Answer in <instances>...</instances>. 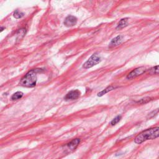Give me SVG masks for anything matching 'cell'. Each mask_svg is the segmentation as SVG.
<instances>
[{"instance_id": "cell-17", "label": "cell", "mask_w": 159, "mask_h": 159, "mask_svg": "<svg viewBox=\"0 0 159 159\" xmlns=\"http://www.w3.org/2000/svg\"><path fill=\"white\" fill-rule=\"evenodd\" d=\"M4 29V27H0V32H2Z\"/></svg>"}, {"instance_id": "cell-13", "label": "cell", "mask_w": 159, "mask_h": 159, "mask_svg": "<svg viewBox=\"0 0 159 159\" xmlns=\"http://www.w3.org/2000/svg\"><path fill=\"white\" fill-rule=\"evenodd\" d=\"M13 16L16 19H20L23 17L24 14L23 13H21V11H19L16 10L13 14Z\"/></svg>"}, {"instance_id": "cell-10", "label": "cell", "mask_w": 159, "mask_h": 159, "mask_svg": "<svg viewBox=\"0 0 159 159\" xmlns=\"http://www.w3.org/2000/svg\"><path fill=\"white\" fill-rule=\"evenodd\" d=\"M23 96V93L21 92V91H18L12 95L11 96V100L14 101V100H18Z\"/></svg>"}, {"instance_id": "cell-7", "label": "cell", "mask_w": 159, "mask_h": 159, "mask_svg": "<svg viewBox=\"0 0 159 159\" xmlns=\"http://www.w3.org/2000/svg\"><path fill=\"white\" fill-rule=\"evenodd\" d=\"M80 139H73L67 144V147L70 151H73L76 149V147H78V144H80Z\"/></svg>"}, {"instance_id": "cell-12", "label": "cell", "mask_w": 159, "mask_h": 159, "mask_svg": "<svg viewBox=\"0 0 159 159\" xmlns=\"http://www.w3.org/2000/svg\"><path fill=\"white\" fill-rule=\"evenodd\" d=\"M149 72L150 74H152V75H158V72H159L158 66V65H157V66L150 68L149 70Z\"/></svg>"}, {"instance_id": "cell-6", "label": "cell", "mask_w": 159, "mask_h": 159, "mask_svg": "<svg viewBox=\"0 0 159 159\" xmlns=\"http://www.w3.org/2000/svg\"><path fill=\"white\" fill-rule=\"evenodd\" d=\"M76 23H77V18L73 16H68L64 21V25L67 27H70L76 25Z\"/></svg>"}, {"instance_id": "cell-1", "label": "cell", "mask_w": 159, "mask_h": 159, "mask_svg": "<svg viewBox=\"0 0 159 159\" xmlns=\"http://www.w3.org/2000/svg\"><path fill=\"white\" fill-rule=\"evenodd\" d=\"M159 136V128H154L147 129L136 136L134 139L135 143L141 144L148 140L155 139Z\"/></svg>"}, {"instance_id": "cell-8", "label": "cell", "mask_w": 159, "mask_h": 159, "mask_svg": "<svg viewBox=\"0 0 159 159\" xmlns=\"http://www.w3.org/2000/svg\"><path fill=\"white\" fill-rule=\"evenodd\" d=\"M123 37L122 36H118L114 38L113 39H112L111 42H110V44H109V46L110 47H114V46H117L119 44L121 43V42L123 41Z\"/></svg>"}, {"instance_id": "cell-3", "label": "cell", "mask_w": 159, "mask_h": 159, "mask_svg": "<svg viewBox=\"0 0 159 159\" xmlns=\"http://www.w3.org/2000/svg\"><path fill=\"white\" fill-rule=\"evenodd\" d=\"M101 61V57L99 56V54L95 53L92 55L91 57L87 60V61L84 63L83 67L85 69L90 68L95 65L99 63Z\"/></svg>"}, {"instance_id": "cell-5", "label": "cell", "mask_w": 159, "mask_h": 159, "mask_svg": "<svg viewBox=\"0 0 159 159\" xmlns=\"http://www.w3.org/2000/svg\"><path fill=\"white\" fill-rule=\"evenodd\" d=\"M80 95H81V93L79 90H73L68 93L66 95V96H65V97L64 98V99L66 101L75 100L78 99V98L80 96Z\"/></svg>"}, {"instance_id": "cell-4", "label": "cell", "mask_w": 159, "mask_h": 159, "mask_svg": "<svg viewBox=\"0 0 159 159\" xmlns=\"http://www.w3.org/2000/svg\"><path fill=\"white\" fill-rule=\"evenodd\" d=\"M147 71V69L144 67H140L139 68H137L133 70L132 72L129 73L128 76H127V78L128 80H132L133 78H135L138 76L141 75L142 74H143L145 73Z\"/></svg>"}, {"instance_id": "cell-14", "label": "cell", "mask_w": 159, "mask_h": 159, "mask_svg": "<svg viewBox=\"0 0 159 159\" xmlns=\"http://www.w3.org/2000/svg\"><path fill=\"white\" fill-rule=\"evenodd\" d=\"M151 100H152V99H151L150 98H149V97H147V98H143V99H141L140 101H139L138 102V103L141 104V105H143V104L147 103H148V102L150 101H151Z\"/></svg>"}, {"instance_id": "cell-16", "label": "cell", "mask_w": 159, "mask_h": 159, "mask_svg": "<svg viewBox=\"0 0 159 159\" xmlns=\"http://www.w3.org/2000/svg\"><path fill=\"white\" fill-rule=\"evenodd\" d=\"M26 34V29H20L19 31H18V36L19 37V39H21L22 37H24V36Z\"/></svg>"}, {"instance_id": "cell-15", "label": "cell", "mask_w": 159, "mask_h": 159, "mask_svg": "<svg viewBox=\"0 0 159 159\" xmlns=\"http://www.w3.org/2000/svg\"><path fill=\"white\" fill-rule=\"evenodd\" d=\"M120 119H121V116H117L116 118H115L111 122V125H116L117 123H118L119 121H120Z\"/></svg>"}, {"instance_id": "cell-9", "label": "cell", "mask_w": 159, "mask_h": 159, "mask_svg": "<svg viewBox=\"0 0 159 159\" xmlns=\"http://www.w3.org/2000/svg\"><path fill=\"white\" fill-rule=\"evenodd\" d=\"M128 20H129L128 18L122 19L119 22L117 29H122V28H124V27L127 26L128 24Z\"/></svg>"}, {"instance_id": "cell-2", "label": "cell", "mask_w": 159, "mask_h": 159, "mask_svg": "<svg viewBox=\"0 0 159 159\" xmlns=\"http://www.w3.org/2000/svg\"><path fill=\"white\" fill-rule=\"evenodd\" d=\"M39 69H33L29 71L21 79L19 85L24 87H34L36 85L37 82V73L39 72Z\"/></svg>"}, {"instance_id": "cell-11", "label": "cell", "mask_w": 159, "mask_h": 159, "mask_svg": "<svg viewBox=\"0 0 159 159\" xmlns=\"http://www.w3.org/2000/svg\"><path fill=\"white\" fill-rule=\"evenodd\" d=\"M114 87L113 86H108V88H106V89H105L104 90L101 91L99 93H98V96H103L104 95H105L106 93H108L109 91H112V90H114Z\"/></svg>"}]
</instances>
